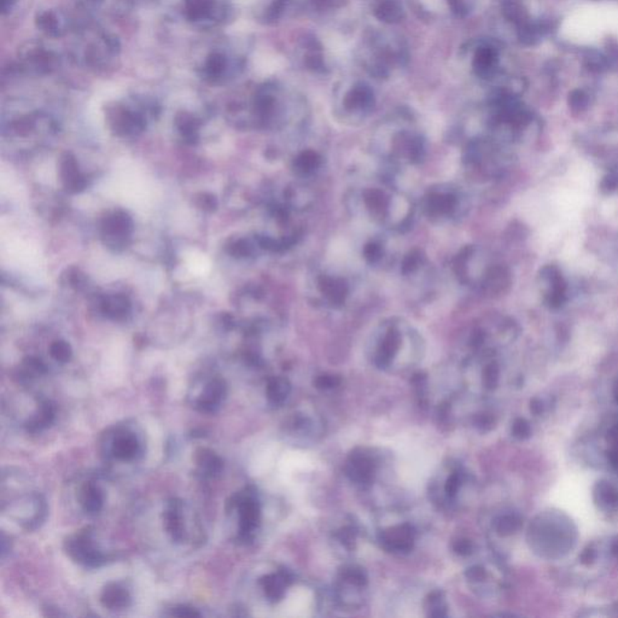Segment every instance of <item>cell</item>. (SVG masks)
<instances>
[{
	"mask_svg": "<svg viewBox=\"0 0 618 618\" xmlns=\"http://www.w3.org/2000/svg\"><path fill=\"white\" fill-rule=\"evenodd\" d=\"M36 24L43 29V32L48 33L50 36H58V24H57V19L52 12H43L38 17Z\"/></svg>",
	"mask_w": 618,
	"mask_h": 618,
	"instance_id": "obj_41",
	"label": "cell"
},
{
	"mask_svg": "<svg viewBox=\"0 0 618 618\" xmlns=\"http://www.w3.org/2000/svg\"><path fill=\"white\" fill-rule=\"evenodd\" d=\"M501 5L505 17L508 21L515 22L518 26L527 22V14L520 0H501Z\"/></svg>",
	"mask_w": 618,
	"mask_h": 618,
	"instance_id": "obj_33",
	"label": "cell"
},
{
	"mask_svg": "<svg viewBox=\"0 0 618 618\" xmlns=\"http://www.w3.org/2000/svg\"><path fill=\"white\" fill-rule=\"evenodd\" d=\"M103 313L114 320H123L126 318L130 311V304L126 296H108L103 301Z\"/></svg>",
	"mask_w": 618,
	"mask_h": 618,
	"instance_id": "obj_28",
	"label": "cell"
},
{
	"mask_svg": "<svg viewBox=\"0 0 618 618\" xmlns=\"http://www.w3.org/2000/svg\"><path fill=\"white\" fill-rule=\"evenodd\" d=\"M306 55H304V64L308 69L315 73H326L327 67L324 59L323 50L318 40L311 38L306 41Z\"/></svg>",
	"mask_w": 618,
	"mask_h": 618,
	"instance_id": "obj_29",
	"label": "cell"
},
{
	"mask_svg": "<svg viewBox=\"0 0 618 618\" xmlns=\"http://www.w3.org/2000/svg\"><path fill=\"white\" fill-rule=\"evenodd\" d=\"M227 395V386L224 379L214 378L207 383L201 396L196 401V408L201 413H215L220 408Z\"/></svg>",
	"mask_w": 618,
	"mask_h": 618,
	"instance_id": "obj_15",
	"label": "cell"
},
{
	"mask_svg": "<svg viewBox=\"0 0 618 618\" xmlns=\"http://www.w3.org/2000/svg\"><path fill=\"white\" fill-rule=\"evenodd\" d=\"M177 126L179 130L182 132V137L187 139L190 142L193 143L198 139V123L196 118L191 115L182 114L177 115Z\"/></svg>",
	"mask_w": 618,
	"mask_h": 618,
	"instance_id": "obj_34",
	"label": "cell"
},
{
	"mask_svg": "<svg viewBox=\"0 0 618 618\" xmlns=\"http://www.w3.org/2000/svg\"><path fill=\"white\" fill-rule=\"evenodd\" d=\"M465 576H466V579L470 580V581H473V582H477V581H482V580L485 579V570L482 567H471L468 569V570L465 571Z\"/></svg>",
	"mask_w": 618,
	"mask_h": 618,
	"instance_id": "obj_54",
	"label": "cell"
},
{
	"mask_svg": "<svg viewBox=\"0 0 618 618\" xmlns=\"http://www.w3.org/2000/svg\"><path fill=\"white\" fill-rule=\"evenodd\" d=\"M290 0H271L264 14V24H276L282 19L285 10L288 9Z\"/></svg>",
	"mask_w": 618,
	"mask_h": 618,
	"instance_id": "obj_37",
	"label": "cell"
},
{
	"mask_svg": "<svg viewBox=\"0 0 618 618\" xmlns=\"http://www.w3.org/2000/svg\"><path fill=\"white\" fill-rule=\"evenodd\" d=\"M426 609L430 617L442 618L447 616L445 597L441 591H435L426 598Z\"/></svg>",
	"mask_w": 618,
	"mask_h": 618,
	"instance_id": "obj_36",
	"label": "cell"
},
{
	"mask_svg": "<svg viewBox=\"0 0 618 618\" xmlns=\"http://www.w3.org/2000/svg\"><path fill=\"white\" fill-rule=\"evenodd\" d=\"M339 576L346 582L356 587H363L367 583L366 571L364 570L363 567H356V565L343 567L339 570Z\"/></svg>",
	"mask_w": 618,
	"mask_h": 618,
	"instance_id": "obj_35",
	"label": "cell"
},
{
	"mask_svg": "<svg viewBox=\"0 0 618 618\" xmlns=\"http://www.w3.org/2000/svg\"><path fill=\"white\" fill-rule=\"evenodd\" d=\"M325 165V158L318 150L307 149L299 150V153L294 155L292 160V170L295 177L299 180H309L316 177L323 170Z\"/></svg>",
	"mask_w": 618,
	"mask_h": 618,
	"instance_id": "obj_12",
	"label": "cell"
},
{
	"mask_svg": "<svg viewBox=\"0 0 618 618\" xmlns=\"http://www.w3.org/2000/svg\"><path fill=\"white\" fill-rule=\"evenodd\" d=\"M453 550L457 555H463V557H466V555H471L473 551V545L470 540L468 539H459L457 541H454L453 544Z\"/></svg>",
	"mask_w": 618,
	"mask_h": 618,
	"instance_id": "obj_50",
	"label": "cell"
},
{
	"mask_svg": "<svg viewBox=\"0 0 618 618\" xmlns=\"http://www.w3.org/2000/svg\"><path fill=\"white\" fill-rule=\"evenodd\" d=\"M59 173L66 189L69 192H80L86 187L85 177L81 175L79 165L76 163L74 156L71 154L63 155L59 163Z\"/></svg>",
	"mask_w": 618,
	"mask_h": 618,
	"instance_id": "obj_17",
	"label": "cell"
},
{
	"mask_svg": "<svg viewBox=\"0 0 618 618\" xmlns=\"http://www.w3.org/2000/svg\"><path fill=\"white\" fill-rule=\"evenodd\" d=\"M237 506L240 513V539L243 541L252 540V534L260 522L261 508L255 494L247 489L232 498V508Z\"/></svg>",
	"mask_w": 618,
	"mask_h": 618,
	"instance_id": "obj_10",
	"label": "cell"
},
{
	"mask_svg": "<svg viewBox=\"0 0 618 618\" xmlns=\"http://www.w3.org/2000/svg\"><path fill=\"white\" fill-rule=\"evenodd\" d=\"M512 433H513L515 436L518 437V438H525L530 433V426L527 424V421H524V419H517L513 423Z\"/></svg>",
	"mask_w": 618,
	"mask_h": 618,
	"instance_id": "obj_52",
	"label": "cell"
},
{
	"mask_svg": "<svg viewBox=\"0 0 618 618\" xmlns=\"http://www.w3.org/2000/svg\"><path fill=\"white\" fill-rule=\"evenodd\" d=\"M363 259L371 267H382L389 262V248L386 240L374 236L363 247Z\"/></svg>",
	"mask_w": 618,
	"mask_h": 618,
	"instance_id": "obj_21",
	"label": "cell"
},
{
	"mask_svg": "<svg viewBox=\"0 0 618 618\" xmlns=\"http://www.w3.org/2000/svg\"><path fill=\"white\" fill-rule=\"evenodd\" d=\"M470 210L468 193L454 182H437L423 193L421 212L430 224L448 226L464 220Z\"/></svg>",
	"mask_w": 618,
	"mask_h": 618,
	"instance_id": "obj_5",
	"label": "cell"
},
{
	"mask_svg": "<svg viewBox=\"0 0 618 618\" xmlns=\"http://www.w3.org/2000/svg\"><path fill=\"white\" fill-rule=\"evenodd\" d=\"M214 8V0H185L186 16L189 17L190 20L207 19L213 14Z\"/></svg>",
	"mask_w": 618,
	"mask_h": 618,
	"instance_id": "obj_31",
	"label": "cell"
},
{
	"mask_svg": "<svg viewBox=\"0 0 618 618\" xmlns=\"http://www.w3.org/2000/svg\"><path fill=\"white\" fill-rule=\"evenodd\" d=\"M447 4L454 15L460 19L468 16L473 8L470 0H447Z\"/></svg>",
	"mask_w": 618,
	"mask_h": 618,
	"instance_id": "obj_45",
	"label": "cell"
},
{
	"mask_svg": "<svg viewBox=\"0 0 618 618\" xmlns=\"http://www.w3.org/2000/svg\"><path fill=\"white\" fill-rule=\"evenodd\" d=\"M374 459L365 450H354L348 460L346 473L355 483L367 485L374 480Z\"/></svg>",
	"mask_w": 618,
	"mask_h": 618,
	"instance_id": "obj_14",
	"label": "cell"
},
{
	"mask_svg": "<svg viewBox=\"0 0 618 618\" xmlns=\"http://www.w3.org/2000/svg\"><path fill=\"white\" fill-rule=\"evenodd\" d=\"M165 527L174 541H182L184 527L182 522V503L179 500L170 501L165 511Z\"/></svg>",
	"mask_w": 618,
	"mask_h": 618,
	"instance_id": "obj_25",
	"label": "cell"
},
{
	"mask_svg": "<svg viewBox=\"0 0 618 618\" xmlns=\"http://www.w3.org/2000/svg\"><path fill=\"white\" fill-rule=\"evenodd\" d=\"M600 499L602 504H605L609 506H618V490L614 489L612 485L607 483H602L599 485L598 493H597Z\"/></svg>",
	"mask_w": 618,
	"mask_h": 618,
	"instance_id": "obj_42",
	"label": "cell"
},
{
	"mask_svg": "<svg viewBox=\"0 0 618 618\" xmlns=\"http://www.w3.org/2000/svg\"><path fill=\"white\" fill-rule=\"evenodd\" d=\"M351 274L332 266H315L304 282V294L313 307L320 311H341L349 307L355 294Z\"/></svg>",
	"mask_w": 618,
	"mask_h": 618,
	"instance_id": "obj_4",
	"label": "cell"
},
{
	"mask_svg": "<svg viewBox=\"0 0 618 618\" xmlns=\"http://www.w3.org/2000/svg\"><path fill=\"white\" fill-rule=\"evenodd\" d=\"M483 386L487 389H494L499 382V367L495 363H490L485 367L482 372Z\"/></svg>",
	"mask_w": 618,
	"mask_h": 618,
	"instance_id": "obj_43",
	"label": "cell"
},
{
	"mask_svg": "<svg viewBox=\"0 0 618 618\" xmlns=\"http://www.w3.org/2000/svg\"><path fill=\"white\" fill-rule=\"evenodd\" d=\"M259 250H262L260 245L257 243L256 238L249 240V238H242V240L233 242L230 247L229 252L235 257H252V256L257 255Z\"/></svg>",
	"mask_w": 618,
	"mask_h": 618,
	"instance_id": "obj_32",
	"label": "cell"
},
{
	"mask_svg": "<svg viewBox=\"0 0 618 618\" xmlns=\"http://www.w3.org/2000/svg\"><path fill=\"white\" fill-rule=\"evenodd\" d=\"M69 284L75 289H83L86 284V277L80 272L79 269H71L69 271Z\"/></svg>",
	"mask_w": 618,
	"mask_h": 618,
	"instance_id": "obj_53",
	"label": "cell"
},
{
	"mask_svg": "<svg viewBox=\"0 0 618 618\" xmlns=\"http://www.w3.org/2000/svg\"><path fill=\"white\" fill-rule=\"evenodd\" d=\"M416 530L411 524H401L389 527L379 534V541L386 551L395 553H406L413 547Z\"/></svg>",
	"mask_w": 618,
	"mask_h": 618,
	"instance_id": "obj_13",
	"label": "cell"
},
{
	"mask_svg": "<svg viewBox=\"0 0 618 618\" xmlns=\"http://www.w3.org/2000/svg\"><path fill=\"white\" fill-rule=\"evenodd\" d=\"M6 542H8V540H6V536H5L4 532H1V540H0V544H1V557L4 558L6 553L10 551V546H6Z\"/></svg>",
	"mask_w": 618,
	"mask_h": 618,
	"instance_id": "obj_57",
	"label": "cell"
},
{
	"mask_svg": "<svg viewBox=\"0 0 618 618\" xmlns=\"http://www.w3.org/2000/svg\"><path fill=\"white\" fill-rule=\"evenodd\" d=\"M372 57L367 61L366 67L371 74L386 79L394 67H401L407 63L408 55L402 43L396 40H386L382 36H376L371 41Z\"/></svg>",
	"mask_w": 618,
	"mask_h": 618,
	"instance_id": "obj_7",
	"label": "cell"
},
{
	"mask_svg": "<svg viewBox=\"0 0 618 618\" xmlns=\"http://www.w3.org/2000/svg\"><path fill=\"white\" fill-rule=\"evenodd\" d=\"M342 379L337 374H325L314 381V386L320 390L335 389L341 384Z\"/></svg>",
	"mask_w": 618,
	"mask_h": 618,
	"instance_id": "obj_44",
	"label": "cell"
},
{
	"mask_svg": "<svg viewBox=\"0 0 618 618\" xmlns=\"http://www.w3.org/2000/svg\"><path fill=\"white\" fill-rule=\"evenodd\" d=\"M337 537L348 550H353L356 544V532L354 527H346L337 532Z\"/></svg>",
	"mask_w": 618,
	"mask_h": 618,
	"instance_id": "obj_47",
	"label": "cell"
},
{
	"mask_svg": "<svg viewBox=\"0 0 618 618\" xmlns=\"http://www.w3.org/2000/svg\"><path fill=\"white\" fill-rule=\"evenodd\" d=\"M53 419H55V407L50 401H43L40 403L36 413L26 423V429L28 433H40L51 426Z\"/></svg>",
	"mask_w": 618,
	"mask_h": 618,
	"instance_id": "obj_26",
	"label": "cell"
},
{
	"mask_svg": "<svg viewBox=\"0 0 618 618\" xmlns=\"http://www.w3.org/2000/svg\"><path fill=\"white\" fill-rule=\"evenodd\" d=\"M374 17L386 24H396L405 19L402 0H372Z\"/></svg>",
	"mask_w": 618,
	"mask_h": 618,
	"instance_id": "obj_18",
	"label": "cell"
},
{
	"mask_svg": "<svg viewBox=\"0 0 618 618\" xmlns=\"http://www.w3.org/2000/svg\"><path fill=\"white\" fill-rule=\"evenodd\" d=\"M571 107L576 109H583L586 107L587 97L582 91H574L570 96Z\"/></svg>",
	"mask_w": 618,
	"mask_h": 618,
	"instance_id": "obj_56",
	"label": "cell"
},
{
	"mask_svg": "<svg viewBox=\"0 0 618 618\" xmlns=\"http://www.w3.org/2000/svg\"><path fill=\"white\" fill-rule=\"evenodd\" d=\"M309 1L315 9L326 11V10L342 8L349 0H309Z\"/></svg>",
	"mask_w": 618,
	"mask_h": 618,
	"instance_id": "obj_48",
	"label": "cell"
},
{
	"mask_svg": "<svg viewBox=\"0 0 618 618\" xmlns=\"http://www.w3.org/2000/svg\"><path fill=\"white\" fill-rule=\"evenodd\" d=\"M292 390V384L285 377H272L267 383V394L268 401L274 406H279L283 403L289 393Z\"/></svg>",
	"mask_w": 618,
	"mask_h": 618,
	"instance_id": "obj_30",
	"label": "cell"
},
{
	"mask_svg": "<svg viewBox=\"0 0 618 618\" xmlns=\"http://www.w3.org/2000/svg\"><path fill=\"white\" fill-rule=\"evenodd\" d=\"M80 504L88 515L98 513L104 505V495L101 488L95 485H85L80 493Z\"/></svg>",
	"mask_w": 618,
	"mask_h": 618,
	"instance_id": "obj_27",
	"label": "cell"
},
{
	"mask_svg": "<svg viewBox=\"0 0 618 618\" xmlns=\"http://www.w3.org/2000/svg\"><path fill=\"white\" fill-rule=\"evenodd\" d=\"M292 581V572L288 569H282L278 574L264 576L260 580V583L268 600L277 602H279L280 599H283L285 594V587L290 584Z\"/></svg>",
	"mask_w": 618,
	"mask_h": 618,
	"instance_id": "obj_19",
	"label": "cell"
},
{
	"mask_svg": "<svg viewBox=\"0 0 618 618\" xmlns=\"http://www.w3.org/2000/svg\"><path fill=\"white\" fill-rule=\"evenodd\" d=\"M12 4H14V0H1L3 14H6L10 10V8H11Z\"/></svg>",
	"mask_w": 618,
	"mask_h": 618,
	"instance_id": "obj_58",
	"label": "cell"
},
{
	"mask_svg": "<svg viewBox=\"0 0 618 618\" xmlns=\"http://www.w3.org/2000/svg\"><path fill=\"white\" fill-rule=\"evenodd\" d=\"M450 272L461 287L473 292H495L501 269L489 264L485 254L476 245H465L450 259Z\"/></svg>",
	"mask_w": 618,
	"mask_h": 618,
	"instance_id": "obj_6",
	"label": "cell"
},
{
	"mask_svg": "<svg viewBox=\"0 0 618 618\" xmlns=\"http://www.w3.org/2000/svg\"><path fill=\"white\" fill-rule=\"evenodd\" d=\"M226 68V59L220 53H213L205 63V74L212 79H217Z\"/></svg>",
	"mask_w": 618,
	"mask_h": 618,
	"instance_id": "obj_38",
	"label": "cell"
},
{
	"mask_svg": "<svg viewBox=\"0 0 618 618\" xmlns=\"http://www.w3.org/2000/svg\"><path fill=\"white\" fill-rule=\"evenodd\" d=\"M101 604L109 610H120L130 607V592L121 583L111 582L104 587L101 594Z\"/></svg>",
	"mask_w": 618,
	"mask_h": 618,
	"instance_id": "obj_22",
	"label": "cell"
},
{
	"mask_svg": "<svg viewBox=\"0 0 618 618\" xmlns=\"http://www.w3.org/2000/svg\"><path fill=\"white\" fill-rule=\"evenodd\" d=\"M499 62V53L492 43H480L477 46L473 59V73L480 79H490L495 74Z\"/></svg>",
	"mask_w": 618,
	"mask_h": 618,
	"instance_id": "obj_16",
	"label": "cell"
},
{
	"mask_svg": "<svg viewBox=\"0 0 618 618\" xmlns=\"http://www.w3.org/2000/svg\"><path fill=\"white\" fill-rule=\"evenodd\" d=\"M394 173L364 177L344 195V205L353 217L390 233H406L413 226L418 205L393 177Z\"/></svg>",
	"mask_w": 618,
	"mask_h": 618,
	"instance_id": "obj_1",
	"label": "cell"
},
{
	"mask_svg": "<svg viewBox=\"0 0 618 618\" xmlns=\"http://www.w3.org/2000/svg\"><path fill=\"white\" fill-rule=\"evenodd\" d=\"M376 107V95L366 83H356L343 95L339 115L343 121L356 123L363 121Z\"/></svg>",
	"mask_w": 618,
	"mask_h": 618,
	"instance_id": "obj_8",
	"label": "cell"
},
{
	"mask_svg": "<svg viewBox=\"0 0 618 618\" xmlns=\"http://www.w3.org/2000/svg\"><path fill=\"white\" fill-rule=\"evenodd\" d=\"M424 341L421 332L401 316L382 320L372 335L374 363L381 370L393 366L400 355L417 358L423 351Z\"/></svg>",
	"mask_w": 618,
	"mask_h": 618,
	"instance_id": "obj_3",
	"label": "cell"
},
{
	"mask_svg": "<svg viewBox=\"0 0 618 618\" xmlns=\"http://www.w3.org/2000/svg\"><path fill=\"white\" fill-rule=\"evenodd\" d=\"M614 553H616V555H617V557H618V540H617V541H616V542H614Z\"/></svg>",
	"mask_w": 618,
	"mask_h": 618,
	"instance_id": "obj_59",
	"label": "cell"
},
{
	"mask_svg": "<svg viewBox=\"0 0 618 618\" xmlns=\"http://www.w3.org/2000/svg\"><path fill=\"white\" fill-rule=\"evenodd\" d=\"M170 614L175 617H201V614L197 610L189 607H174Z\"/></svg>",
	"mask_w": 618,
	"mask_h": 618,
	"instance_id": "obj_55",
	"label": "cell"
},
{
	"mask_svg": "<svg viewBox=\"0 0 618 618\" xmlns=\"http://www.w3.org/2000/svg\"><path fill=\"white\" fill-rule=\"evenodd\" d=\"M433 271L428 256L421 249H412L406 252L398 266L400 276L413 287H421L429 283Z\"/></svg>",
	"mask_w": 618,
	"mask_h": 618,
	"instance_id": "obj_11",
	"label": "cell"
},
{
	"mask_svg": "<svg viewBox=\"0 0 618 618\" xmlns=\"http://www.w3.org/2000/svg\"><path fill=\"white\" fill-rule=\"evenodd\" d=\"M111 453L118 460H133L140 453L138 437L133 433H118L111 445Z\"/></svg>",
	"mask_w": 618,
	"mask_h": 618,
	"instance_id": "obj_20",
	"label": "cell"
},
{
	"mask_svg": "<svg viewBox=\"0 0 618 618\" xmlns=\"http://www.w3.org/2000/svg\"><path fill=\"white\" fill-rule=\"evenodd\" d=\"M460 476L459 473H454L446 480L445 492L448 498H454L457 495L459 487H460Z\"/></svg>",
	"mask_w": 618,
	"mask_h": 618,
	"instance_id": "obj_49",
	"label": "cell"
},
{
	"mask_svg": "<svg viewBox=\"0 0 618 618\" xmlns=\"http://www.w3.org/2000/svg\"><path fill=\"white\" fill-rule=\"evenodd\" d=\"M66 551L75 562L86 567H99L105 564L107 558L96 547L93 532L90 527L66 540Z\"/></svg>",
	"mask_w": 618,
	"mask_h": 618,
	"instance_id": "obj_9",
	"label": "cell"
},
{
	"mask_svg": "<svg viewBox=\"0 0 618 618\" xmlns=\"http://www.w3.org/2000/svg\"><path fill=\"white\" fill-rule=\"evenodd\" d=\"M371 154L391 173L417 167L428 156V140L410 113L401 111L379 125L370 140Z\"/></svg>",
	"mask_w": 618,
	"mask_h": 618,
	"instance_id": "obj_2",
	"label": "cell"
},
{
	"mask_svg": "<svg viewBox=\"0 0 618 618\" xmlns=\"http://www.w3.org/2000/svg\"><path fill=\"white\" fill-rule=\"evenodd\" d=\"M195 202L198 208L203 209L205 212H213L217 207V197L210 193H200L196 196Z\"/></svg>",
	"mask_w": 618,
	"mask_h": 618,
	"instance_id": "obj_46",
	"label": "cell"
},
{
	"mask_svg": "<svg viewBox=\"0 0 618 618\" xmlns=\"http://www.w3.org/2000/svg\"><path fill=\"white\" fill-rule=\"evenodd\" d=\"M195 460L197 463L198 470L203 477L213 478V477L219 476L224 469L222 459L212 449H197L196 455H195Z\"/></svg>",
	"mask_w": 618,
	"mask_h": 618,
	"instance_id": "obj_24",
	"label": "cell"
},
{
	"mask_svg": "<svg viewBox=\"0 0 618 618\" xmlns=\"http://www.w3.org/2000/svg\"><path fill=\"white\" fill-rule=\"evenodd\" d=\"M50 355L58 363H68L73 355L71 344L66 341H56L50 346Z\"/></svg>",
	"mask_w": 618,
	"mask_h": 618,
	"instance_id": "obj_40",
	"label": "cell"
},
{
	"mask_svg": "<svg viewBox=\"0 0 618 618\" xmlns=\"http://www.w3.org/2000/svg\"><path fill=\"white\" fill-rule=\"evenodd\" d=\"M520 527V520L516 516H503L496 520L495 530L503 536L511 535Z\"/></svg>",
	"mask_w": 618,
	"mask_h": 618,
	"instance_id": "obj_39",
	"label": "cell"
},
{
	"mask_svg": "<svg viewBox=\"0 0 618 618\" xmlns=\"http://www.w3.org/2000/svg\"><path fill=\"white\" fill-rule=\"evenodd\" d=\"M103 231L111 240H123L130 236L132 231V219L123 212H115L103 221Z\"/></svg>",
	"mask_w": 618,
	"mask_h": 618,
	"instance_id": "obj_23",
	"label": "cell"
},
{
	"mask_svg": "<svg viewBox=\"0 0 618 618\" xmlns=\"http://www.w3.org/2000/svg\"><path fill=\"white\" fill-rule=\"evenodd\" d=\"M473 423H475V426H476L478 429L487 431V430L492 429L495 421H494V418H493L490 414L480 413L477 414Z\"/></svg>",
	"mask_w": 618,
	"mask_h": 618,
	"instance_id": "obj_51",
	"label": "cell"
}]
</instances>
